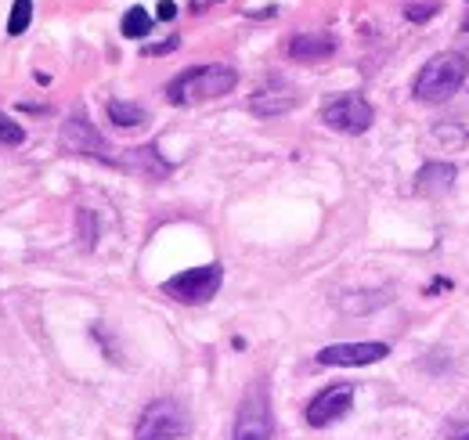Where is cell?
I'll list each match as a JSON object with an SVG mask.
<instances>
[{
    "mask_svg": "<svg viewBox=\"0 0 469 440\" xmlns=\"http://www.w3.org/2000/svg\"><path fill=\"white\" fill-rule=\"evenodd\" d=\"M336 51V40L329 33H296L289 40V59L296 62H322Z\"/></svg>",
    "mask_w": 469,
    "mask_h": 440,
    "instance_id": "obj_10",
    "label": "cell"
},
{
    "mask_svg": "<svg viewBox=\"0 0 469 440\" xmlns=\"http://www.w3.org/2000/svg\"><path fill=\"white\" fill-rule=\"evenodd\" d=\"M293 105H296V94H293V87H285V83L260 87V90L249 98V108H253L256 116H282V113H289Z\"/></svg>",
    "mask_w": 469,
    "mask_h": 440,
    "instance_id": "obj_11",
    "label": "cell"
},
{
    "mask_svg": "<svg viewBox=\"0 0 469 440\" xmlns=\"http://www.w3.org/2000/svg\"><path fill=\"white\" fill-rule=\"evenodd\" d=\"M354 405V387L350 382H336V387H325L315 401L307 405V426H315V429H325L332 422H340Z\"/></svg>",
    "mask_w": 469,
    "mask_h": 440,
    "instance_id": "obj_8",
    "label": "cell"
},
{
    "mask_svg": "<svg viewBox=\"0 0 469 440\" xmlns=\"http://www.w3.org/2000/svg\"><path fill=\"white\" fill-rule=\"evenodd\" d=\"M181 40L177 36H170V40H163V43H152V47H145V54H167V51H174Z\"/></svg>",
    "mask_w": 469,
    "mask_h": 440,
    "instance_id": "obj_20",
    "label": "cell"
},
{
    "mask_svg": "<svg viewBox=\"0 0 469 440\" xmlns=\"http://www.w3.org/2000/svg\"><path fill=\"white\" fill-rule=\"evenodd\" d=\"M80 228H83V246H94V213L80 209Z\"/></svg>",
    "mask_w": 469,
    "mask_h": 440,
    "instance_id": "obj_19",
    "label": "cell"
},
{
    "mask_svg": "<svg viewBox=\"0 0 469 440\" xmlns=\"http://www.w3.org/2000/svg\"><path fill=\"white\" fill-rule=\"evenodd\" d=\"M451 440H469V422L455 426V429H451Z\"/></svg>",
    "mask_w": 469,
    "mask_h": 440,
    "instance_id": "obj_22",
    "label": "cell"
},
{
    "mask_svg": "<svg viewBox=\"0 0 469 440\" xmlns=\"http://www.w3.org/2000/svg\"><path fill=\"white\" fill-rule=\"evenodd\" d=\"M123 167L141 170V174H148V177H167V174H170V167H167L160 155H155V148H134Z\"/></svg>",
    "mask_w": 469,
    "mask_h": 440,
    "instance_id": "obj_13",
    "label": "cell"
},
{
    "mask_svg": "<svg viewBox=\"0 0 469 440\" xmlns=\"http://www.w3.org/2000/svg\"><path fill=\"white\" fill-rule=\"evenodd\" d=\"M206 4H221V0H192V12H206Z\"/></svg>",
    "mask_w": 469,
    "mask_h": 440,
    "instance_id": "obj_23",
    "label": "cell"
},
{
    "mask_svg": "<svg viewBox=\"0 0 469 440\" xmlns=\"http://www.w3.org/2000/svg\"><path fill=\"white\" fill-rule=\"evenodd\" d=\"M109 120L116 123V127H123V130H130V127H145L148 123V113L141 105H134V101H109Z\"/></svg>",
    "mask_w": 469,
    "mask_h": 440,
    "instance_id": "obj_14",
    "label": "cell"
},
{
    "mask_svg": "<svg viewBox=\"0 0 469 440\" xmlns=\"http://www.w3.org/2000/svg\"><path fill=\"white\" fill-rule=\"evenodd\" d=\"M404 15H408L411 22H430V19L437 15V4H426V8H423V4H415V8H408Z\"/></svg>",
    "mask_w": 469,
    "mask_h": 440,
    "instance_id": "obj_18",
    "label": "cell"
},
{
    "mask_svg": "<svg viewBox=\"0 0 469 440\" xmlns=\"http://www.w3.org/2000/svg\"><path fill=\"white\" fill-rule=\"evenodd\" d=\"M451 185H455L451 162H426V167L419 170V177H415V188H419L423 195H444V192H451Z\"/></svg>",
    "mask_w": 469,
    "mask_h": 440,
    "instance_id": "obj_12",
    "label": "cell"
},
{
    "mask_svg": "<svg viewBox=\"0 0 469 440\" xmlns=\"http://www.w3.org/2000/svg\"><path fill=\"white\" fill-rule=\"evenodd\" d=\"M62 148L73 152V155H87V159H98V162H109V167H120V159L106 145V138H101L83 116H73L62 127Z\"/></svg>",
    "mask_w": 469,
    "mask_h": 440,
    "instance_id": "obj_7",
    "label": "cell"
},
{
    "mask_svg": "<svg viewBox=\"0 0 469 440\" xmlns=\"http://www.w3.org/2000/svg\"><path fill=\"white\" fill-rule=\"evenodd\" d=\"M148 29H152V15H148L145 8H130V12L123 15V36L141 40V36H148Z\"/></svg>",
    "mask_w": 469,
    "mask_h": 440,
    "instance_id": "obj_16",
    "label": "cell"
},
{
    "mask_svg": "<svg viewBox=\"0 0 469 440\" xmlns=\"http://www.w3.org/2000/svg\"><path fill=\"white\" fill-rule=\"evenodd\" d=\"M184 433H188V415L170 397L152 401L134 426V440H181Z\"/></svg>",
    "mask_w": 469,
    "mask_h": 440,
    "instance_id": "obj_3",
    "label": "cell"
},
{
    "mask_svg": "<svg viewBox=\"0 0 469 440\" xmlns=\"http://www.w3.org/2000/svg\"><path fill=\"white\" fill-rule=\"evenodd\" d=\"M390 354L387 343H332L318 350V365H336V368H361V365H376Z\"/></svg>",
    "mask_w": 469,
    "mask_h": 440,
    "instance_id": "obj_9",
    "label": "cell"
},
{
    "mask_svg": "<svg viewBox=\"0 0 469 440\" xmlns=\"http://www.w3.org/2000/svg\"><path fill=\"white\" fill-rule=\"evenodd\" d=\"M462 29H469V15H465V19H462Z\"/></svg>",
    "mask_w": 469,
    "mask_h": 440,
    "instance_id": "obj_24",
    "label": "cell"
},
{
    "mask_svg": "<svg viewBox=\"0 0 469 440\" xmlns=\"http://www.w3.org/2000/svg\"><path fill=\"white\" fill-rule=\"evenodd\" d=\"M465 73H469V62L462 54L441 51L423 66V73L415 76V98L426 101V105H441L465 83Z\"/></svg>",
    "mask_w": 469,
    "mask_h": 440,
    "instance_id": "obj_2",
    "label": "cell"
},
{
    "mask_svg": "<svg viewBox=\"0 0 469 440\" xmlns=\"http://www.w3.org/2000/svg\"><path fill=\"white\" fill-rule=\"evenodd\" d=\"M22 141H26V130H22L12 116L0 113V145H8V148H12V145H22Z\"/></svg>",
    "mask_w": 469,
    "mask_h": 440,
    "instance_id": "obj_17",
    "label": "cell"
},
{
    "mask_svg": "<svg viewBox=\"0 0 469 440\" xmlns=\"http://www.w3.org/2000/svg\"><path fill=\"white\" fill-rule=\"evenodd\" d=\"M238 83V73L231 66H195L181 76L170 80L167 87V98L174 105H199V101H214V98H224L231 94Z\"/></svg>",
    "mask_w": 469,
    "mask_h": 440,
    "instance_id": "obj_1",
    "label": "cell"
},
{
    "mask_svg": "<svg viewBox=\"0 0 469 440\" xmlns=\"http://www.w3.org/2000/svg\"><path fill=\"white\" fill-rule=\"evenodd\" d=\"M155 15H160L163 22H170L177 15V4H174V0H160V12H155Z\"/></svg>",
    "mask_w": 469,
    "mask_h": 440,
    "instance_id": "obj_21",
    "label": "cell"
},
{
    "mask_svg": "<svg viewBox=\"0 0 469 440\" xmlns=\"http://www.w3.org/2000/svg\"><path fill=\"white\" fill-rule=\"evenodd\" d=\"M275 436V422H271V405L264 387H253L246 394V401L238 405V419H235V440H271Z\"/></svg>",
    "mask_w": 469,
    "mask_h": 440,
    "instance_id": "obj_6",
    "label": "cell"
},
{
    "mask_svg": "<svg viewBox=\"0 0 469 440\" xmlns=\"http://www.w3.org/2000/svg\"><path fill=\"white\" fill-rule=\"evenodd\" d=\"M221 282H224L221 263H202V267H192V271L174 274L170 282H163V293L174 296L177 303H206V300L217 296Z\"/></svg>",
    "mask_w": 469,
    "mask_h": 440,
    "instance_id": "obj_4",
    "label": "cell"
},
{
    "mask_svg": "<svg viewBox=\"0 0 469 440\" xmlns=\"http://www.w3.org/2000/svg\"><path fill=\"white\" fill-rule=\"evenodd\" d=\"M33 22V0H15L8 15V36H22Z\"/></svg>",
    "mask_w": 469,
    "mask_h": 440,
    "instance_id": "obj_15",
    "label": "cell"
},
{
    "mask_svg": "<svg viewBox=\"0 0 469 440\" xmlns=\"http://www.w3.org/2000/svg\"><path fill=\"white\" fill-rule=\"evenodd\" d=\"M322 123L340 134H364L372 127V105L357 94H336L322 108Z\"/></svg>",
    "mask_w": 469,
    "mask_h": 440,
    "instance_id": "obj_5",
    "label": "cell"
}]
</instances>
